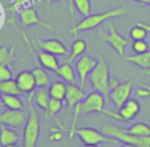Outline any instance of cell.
<instances>
[{"instance_id":"6da1fadb","label":"cell","mask_w":150,"mask_h":147,"mask_svg":"<svg viewBox=\"0 0 150 147\" xmlns=\"http://www.w3.org/2000/svg\"><path fill=\"white\" fill-rule=\"evenodd\" d=\"M127 13V7L124 5L117 6L114 8H110L102 13H91L87 16H84L80 22L75 23V26L71 27L70 33L74 36H77L81 32H89L98 28L104 22L112 20L114 18H120Z\"/></svg>"},{"instance_id":"7a4b0ae2","label":"cell","mask_w":150,"mask_h":147,"mask_svg":"<svg viewBox=\"0 0 150 147\" xmlns=\"http://www.w3.org/2000/svg\"><path fill=\"white\" fill-rule=\"evenodd\" d=\"M33 94L34 92L29 93L27 96L28 102V118L23 127V136H22V145L23 147H36L40 133H41V125L39 114L36 112L34 102H33Z\"/></svg>"},{"instance_id":"3957f363","label":"cell","mask_w":150,"mask_h":147,"mask_svg":"<svg viewBox=\"0 0 150 147\" xmlns=\"http://www.w3.org/2000/svg\"><path fill=\"white\" fill-rule=\"evenodd\" d=\"M109 79H110V69L107 63V61L100 56L96 66L93 69V71L88 76V80L91 85V88L102 93L105 99H109L110 94V86H109Z\"/></svg>"},{"instance_id":"277c9868","label":"cell","mask_w":150,"mask_h":147,"mask_svg":"<svg viewBox=\"0 0 150 147\" xmlns=\"http://www.w3.org/2000/svg\"><path fill=\"white\" fill-rule=\"evenodd\" d=\"M97 34H98L100 38L103 42L108 43L121 57H123L125 55V47L131 44L130 40H128L127 37H124L122 34H120L117 32L116 26L111 20L107 21L105 26L102 27Z\"/></svg>"},{"instance_id":"5b68a950","label":"cell","mask_w":150,"mask_h":147,"mask_svg":"<svg viewBox=\"0 0 150 147\" xmlns=\"http://www.w3.org/2000/svg\"><path fill=\"white\" fill-rule=\"evenodd\" d=\"M101 131L117 139L120 142H127V144H134L138 147H150V135L149 136H139L134 135L128 132H125L122 127L116 126L114 124H104L101 128Z\"/></svg>"},{"instance_id":"8992f818","label":"cell","mask_w":150,"mask_h":147,"mask_svg":"<svg viewBox=\"0 0 150 147\" xmlns=\"http://www.w3.org/2000/svg\"><path fill=\"white\" fill-rule=\"evenodd\" d=\"M76 135L82 141V144H93V145H100V144H114L118 145L120 141L115 138H111L107 134H104L102 131H98L94 127L83 126L79 127L76 130Z\"/></svg>"},{"instance_id":"52a82bcc","label":"cell","mask_w":150,"mask_h":147,"mask_svg":"<svg viewBox=\"0 0 150 147\" xmlns=\"http://www.w3.org/2000/svg\"><path fill=\"white\" fill-rule=\"evenodd\" d=\"M18 19H19V26L21 28H27L34 24H39L41 27H43L47 30H52L53 26L48 22H46L45 20H42L39 16V13L36 10L35 7L33 6H25L21 9H19L18 12Z\"/></svg>"},{"instance_id":"ba28073f","label":"cell","mask_w":150,"mask_h":147,"mask_svg":"<svg viewBox=\"0 0 150 147\" xmlns=\"http://www.w3.org/2000/svg\"><path fill=\"white\" fill-rule=\"evenodd\" d=\"M105 100L107 99L102 93H100V92H97L95 90L91 91L81 102V113H83V114L101 113V114L104 116Z\"/></svg>"},{"instance_id":"9c48e42d","label":"cell","mask_w":150,"mask_h":147,"mask_svg":"<svg viewBox=\"0 0 150 147\" xmlns=\"http://www.w3.org/2000/svg\"><path fill=\"white\" fill-rule=\"evenodd\" d=\"M97 61L98 60L96 57H93L91 55H88V54H84V55L80 56L75 61V71H76V75H77V80H79L77 84L82 89H84L88 76L93 71V69L96 66Z\"/></svg>"},{"instance_id":"30bf717a","label":"cell","mask_w":150,"mask_h":147,"mask_svg":"<svg viewBox=\"0 0 150 147\" xmlns=\"http://www.w3.org/2000/svg\"><path fill=\"white\" fill-rule=\"evenodd\" d=\"M28 118V111L22 110H5L0 112V124L12 128L25 126Z\"/></svg>"},{"instance_id":"8fae6325","label":"cell","mask_w":150,"mask_h":147,"mask_svg":"<svg viewBox=\"0 0 150 147\" xmlns=\"http://www.w3.org/2000/svg\"><path fill=\"white\" fill-rule=\"evenodd\" d=\"M132 89H134V80L128 79L125 82H121L120 85H117L115 89L110 91L109 99L112 102L116 108H120L122 105H124L125 102L131 97Z\"/></svg>"},{"instance_id":"7c38bea8","label":"cell","mask_w":150,"mask_h":147,"mask_svg":"<svg viewBox=\"0 0 150 147\" xmlns=\"http://www.w3.org/2000/svg\"><path fill=\"white\" fill-rule=\"evenodd\" d=\"M33 46L34 48H39L42 50H46L48 52H52L56 56H67L69 54L68 49L61 42L59 38H40L35 37L33 40Z\"/></svg>"},{"instance_id":"4fadbf2b","label":"cell","mask_w":150,"mask_h":147,"mask_svg":"<svg viewBox=\"0 0 150 147\" xmlns=\"http://www.w3.org/2000/svg\"><path fill=\"white\" fill-rule=\"evenodd\" d=\"M87 94L84 93V89H82L77 83H71V84H67V93H66V105H67V112H68V117L70 116L71 111L74 110V107L80 104L84 97Z\"/></svg>"},{"instance_id":"5bb4252c","label":"cell","mask_w":150,"mask_h":147,"mask_svg":"<svg viewBox=\"0 0 150 147\" xmlns=\"http://www.w3.org/2000/svg\"><path fill=\"white\" fill-rule=\"evenodd\" d=\"M15 82L22 94H29L35 91L36 83L32 70H21L15 76Z\"/></svg>"},{"instance_id":"9a60e30c","label":"cell","mask_w":150,"mask_h":147,"mask_svg":"<svg viewBox=\"0 0 150 147\" xmlns=\"http://www.w3.org/2000/svg\"><path fill=\"white\" fill-rule=\"evenodd\" d=\"M34 49L36 54V62L39 63L40 66H42L47 71H55L59 68L60 61L56 55L48 52L46 50L39 49V48H34Z\"/></svg>"},{"instance_id":"2e32d148","label":"cell","mask_w":150,"mask_h":147,"mask_svg":"<svg viewBox=\"0 0 150 147\" xmlns=\"http://www.w3.org/2000/svg\"><path fill=\"white\" fill-rule=\"evenodd\" d=\"M63 82H66L67 84H71V83H79L77 80V75L76 71L74 69V66L71 65V63L68 62H63L62 64L59 65V68L54 71Z\"/></svg>"},{"instance_id":"e0dca14e","label":"cell","mask_w":150,"mask_h":147,"mask_svg":"<svg viewBox=\"0 0 150 147\" xmlns=\"http://www.w3.org/2000/svg\"><path fill=\"white\" fill-rule=\"evenodd\" d=\"M87 48H88L87 42L83 38H75L70 44L69 54H68V56L64 61L68 62V63H74L80 56L86 54Z\"/></svg>"},{"instance_id":"ac0fdd59","label":"cell","mask_w":150,"mask_h":147,"mask_svg":"<svg viewBox=\"0 0 150 147\" xmlns=\"http://www.w3.org/2000/svg\"><path fill=\"white\" fill-rule=\"evenodd\" d=\"M123 60L132 63L137 68L144 70V69H150V49L142 52V54H131L128 56H123Z\"/></svg>"},{"instance_id":"d6986e66","label":"cell","mask_w":150,"mask_h":147,"mask_svg":"<svg viewBox=\"0 0 150 147\" xmlns=\"http://www.w3.org/2000/svg\"><path fill=\"white\" fill-rule=\"evenodd\" d=\"M21 136L18 132H15L12 127L0 124V145L6 146L9 144H16L20 141Z\"/></svg>"},{"instance_id":"ffe728a7","label":"cell","mask_w":150,"mask_h":147,"mask_svg":"<svg viewBox=\"0 0 150 147\" xmlns=\"http://www.w3.org/2000/svg\"><path fill=\"white\" fill-rule=\"evenodd\" d=\"M50 100V96H49V91H48V86H43V88H38L34 91L33 94V102L34 105L36 107H39L40 110L45 111L48 106V103Z\"/></svg>"},{"instance_id":"44dd1931","label":"cell","mask_w":150,"mask_h":147,"mask_svg":"<svg viewBox=\"0 0 150 147\" xmlns=\"http://www.w3.org/2000/svg\"><path fill=\"white\" fill-rule=\"evenodd\" d=\"M48 91H49L50 98L64 100L66 93H67V84L63 80H54L49 84Z\"/></svg>"},{"instance_id":"7402d4cb","label":"cell","mask_w":150,"mask_h":147,"mask_svg":"<svg viewBox=\"0 0 150 147\" xmlns=\"http://www.w3.org/2000/svg\"><path fill=\"white\" fill-rule=\"evenodd\" d=\"M63 106H64L63 100L50 98L48 106L45 110V119H54L55 117H57V113H60L62 111Z\"/></svg>"},{"instance_id":"603a6c76","label":"cell","mask_w":150,"mask_h":147,"mask_svg":"<svg viewBox=\"0 0 150 147\" xmlns=\"http://www.w3.org/2000/svg\"><path fill=\"white\" fill-rule=\"evenodd\" d=\"M34 78H35V83H36V88H43V86H49L50 84V77L47 72L46 69H43L42 66H35L32 70Z\"/></svg>"},{"instance_id":"cb8c5ba5","label":"cell","mask_w":150,"mask_h":147,"mask_svg":"<svg viewBox=\"0 0 150 147\" xmlns=\"http://www.w3.org/2000/svg\"><path fill=\"white\" fill-rule=\"evenodd\" d=\"M1 104L6 108H9V110H22L23 108L22 100L16 94H5V93H2Z\"/></svg>"},{"instance_id":"d4e9b609","label":"cell","mask_w":150,"mask_h":147,"mask_svg":"<svg viewBox=\"0 0 150 147\" xmlns=\"http://www.w3.org/2000/svg\"><path fill=\"white\" fill-rule=\"evenodd\" d=\"M122 128L125 132L134 134V135H139V136H149L150 135V126L143 121H137L129 127H122Z\"/></svg>"},{"instance_id":"484cf974","label":"cell","mask_w":150,"mask_h":147,"mask_svg":"<svg viewBox=\"0 0 150 147\" xmlns=\"http://www.w3.org/2000/svg\"><path fill=\"white\" fill-rule=\"evenodd\" d=\"M14 52H15V47H11L8 48L6 44L0 46V65L1 64H7V65H12L13 61L15 60L14 57Z\"/></svg>"},{"instance_id":"4316f807","label":"cell","mask_w":150,"mask_h":147,"mask_svg":"<svg viewBox=\"0 0 150 147\" xmlns=\"http://www.w3.org/2000/svg\"><path fill=\"white\" fill-rule=\"evenodd\" d=\"M0 91H1V93H5V94H16V96L22 94L15 79H13V78L8 79V80L0 82Z\"/></svg>"},{"instance_id":"83f0119b","label":"cell","mask_w":150,"mask_h":147,"mask_svg":"<svg viewBox=\"0 0 150 147\" xmlns=\"http://www.w3.org/2000/svg\"><path fill=\"white\" fill-rule=\"evenodd\" d=\"M75 10L81 15V16H87L91 14L93 10V4L91 0H73Z\"/></svg>"},{"instance_id":"f1b7e54d","label":"cell","mask_w":150,"mask_h":147,"mask_svg":"<svg viewBox=\"0 0 150 147\" xmlns=\"http://www.w3.org/2000/svg\"><path fill=\"white\" fill-rule=\"evenodd\" d=\"M71 113H73V117H71V120H70V125L68 127V139L69 140H71L76 135V130H77L76 125H77V121H79V117L81 114V103L77 104L74 107Z\"/></svg>"},{"instance_id":"f546056e","label":"cell","mask_w":150,"mask_h":147,"mask_svg":"<svg viewBox=\"0 0 150 147\" xmlns=\"http://www.w3.org/2000/svg\"><path fill=\"white\" fill-rule=\"evenodd\" d=\"M148 36V32L141 27L139 24H136V26H132L129 30V37L132 40V41H136V40H145Z\"/></svg>"},{"instance_id":"4dcf8cb0","label":"cell","mask_w":150,"mask_h":147,"mask_svg":"<svg viewBox=\"0 0 150 147\" xmlns=\"http://www.w3.org/2000/svg\"><path fill=\"white\" fill-rule=\"evenodd\" d=\"M130 47H131V50L134 51V54H142V52H144V51L150 49V46H149V43L145 40L132 41Z\"/></svg>"},{"instance_id":"1f68e13d","label":"cell","mask_w":150,"mask_h":147,"mask_svg":"<svg viewBox=\"0 0 150 147\" xmlns=\"http://www.w3.org/2000/svg\"><path fill=\"white\" fill-rule=\"evenodd\" d=\"M117 112H118V114H120L122 121H131V120L137 116V114H136L131 108H129L125 104L122 105L120 108H117Z\"/></svg>"},{"instance_id":"d6a6232c","label":"cell","mask_w":150,"mask_h":147,"mask_svg":"<svg viewBox=\"0 0 150 147\" xmlns=\"http://www.w3.org/2000/svg\"><path fill=\"white\" fill-rule=\"evenodd\" d=\"M63 138H64V133H63V130L61 127H59L57 125L56 126H50V134L48 135L49 141L57 142V141L63 140Z\"/></svg>"},{"instance_id":"836d02e7","label":"cell","mask_w":150,"mask_h":147,"mask_svg":"<svg viewBox=\"0 0 150 147\" xmlns=\"http://www.w3.org/2000/svg\"><path fill=\"white\" fill-rule=\"evenodd\" d=\"M13 78V72L7 64H1L0 65V82L8 80Z\"/></svg>"},{"instance_id":"e575fe53","label":"cell","mask_w":150,"mask_h":147,"mask_svg":"<svg viewBox=\"0 0 150 147\" xmlns=\"http://www.w3.org/2000/svg\"><path fill=\"white\" fill-rule=\"evenodd\" d=\"M30 1L32 0H13L12 5L8 7V9L12 13V16L11 18H14L15 12H19V9H21L22 7H25V5L28 4V2H30Z\"/></svg>"},{"instance_id":"d590c367","label":"cell","mask_w":150,"mask_h":147,"mask_svg":"<svg viewBox=\"0 0 150 147\" xmlns=\"http://www.w3.org/2000/svg\"><path fill=\"white\" fill-rule=\"evenodd\" d=\"M125 105L129 107V108H131L136 114H138L139 113V111H141V104H139V102L136 99V98H129L127 102H125Z\"/></svg>"},{"instance_id":"8d00e7d4","label":"cell","mask_w":150,"mask_h":147,"mask_svg":"<svg viewBox=\"0 0 150 147\" xmlns=\"http://www.w3.org/2000/svg\"><path fill=\"white\" fill-rule=\"evenodd\" d=\"M135 94L137 98H148L150 97V91L142 85H137L135 88Z\"/></svg>"},{"instance_id":"74e56055","label":"cell","mask_w":150,"mask_h":147,"mask_svg":"<svg viewBox=\"0 0 150 147\" xmlns=\"http://www.w3.org/2000/svg\"><path fill=\"white\" fill-rule=\"evenodd\" d=\"M67 7H68L69 15H70L71 24L75 26V7H74V2H73V0H67ZM73 26H71V27H73Z\"/></svg>"},{"instance_id":"f35d334b","label":"cell","mask_w":150,"mask_h":147,"mask_svg":"<svg viewBox=\"0 0 150 147\" xmlns=\"http://www.w3.org/2000/svg\"><path fill=\"white\" fill-rule=\"evenodd\" d=\"M121 84V80L117 78V77H114V76H110V79H109V86H110V90L115 89L117 85Z\"/></svg>"},{"instance_id":"ab89813d","label":"cell","mask_w":150,"mask_h":147,"mask_svg":"<svg viewBox=\"0 0 150 147\" xmlns=\"http://www.w3.org/2000/svg\"><path fill=\"white\" fill-rule=\"evenodd\" d=\"M137 24H139V26L143 27L148 33H150V24H149V23H145V22H137Z\"/></svg>"},{"instance_id":"60d3db41","label":"cell","mask_w":150,"mask_h":147,"mask_svg":"<svg viewBox=\"0 0 150 147\" xmlns=\"http://www.w3.org/2000/svg\"><path fill=\"white\" fill-rule=\"evenodd\" d=\"M45 1H46V4H47L48 6H49L53 1H59V2H61L63 6H67V0H45Z\"/></svg>"},{"instance_id":"b9f144b4","label":"cell","mask_w":150,"mask_h":147,"mask_svg":"<svg viewBox=\"0 0 150 147\" xmlns=\"http://www.w3.org/2000/svg\"><path fill=\"white\" fill-rule=\"evenodd\" d=\"M132 1H135L137 4H141V5H148V6H150V1L149 0H132Z\"/></svg>"},{"instance_id":"7bdbcfd3","label":"cell","mask_w":150,"mask_h":147,"mask_svg":"<svg viewBox=\"0 0 150 147\" xmlns=\"http://www.w3.org/2000/svg\"><path fill=\"white\" fill-rule=\"evenodd\" d=\"M120 147H138L137 145H134V144H127V142H122V145Z\"/></svg>"},{"instance_id":"ee69618b","label":"cell","mask_w":150,"mask_h":147,"mask_svg":"<svg viewBox=\"0 0 150 147\" xmlns=\"http://www.w3.org/2000/svg\"><path fill=\"white\" fill-rule=\"evenodd\" d=\"M80 147H100L98 145H93V144H82Z\"/></svg>"},{"instance_id":"f6af8a7d","label":"cell","mask_w":150,"mask_h":147,"mask_svg":"<svg viewBox=\"0 0 150 147\" xmlns=\"http://www.w3.org/2000/svg\"><path fill=\"white\" fill-rule=\"evenodd\" d=\"M141 75H146V76H150V69H144V70H141Z\"/></svg>"},{"instance_id":"bcb514c9","label":"cell","mask_w":150,"mask_h":147,"mask_svg":"<svg viewBox=\"0 0 150 147\" xmlns=\"http://www.w3.org/2000/svg\"><path fill=\"white\" fill-rule=\"evenodd\" d=\"M138 85H142V86H144L145 89H148V90L150 91V85H149V84H146V83H142V82H138Z\"/></svg>"},{"instance_id":"7dc6e473","label":"cell","mask_w":150,"mask_h":147,"mask_svg":"<svg viewBox=\"0 0 150 147\" xmlns=\"http://www.w3.org/2000/svg\"><path fill=\"white\" fill-rule=\"evenodd\" d=\"M2 147H19L16 144H9V145H6V146H2Z\"/></svg>"},{"instance_id":"c3c4849f","label":"cell","mask_w":150,"mask_h":147,"mask_svg":"<svg viewBox=\"0 0 150 147\" xmlns=\"http://www.w3.org/2000/svg\"><path fill=\"white\" fill-rule=\"evenodd\" d=\"M1 97H2V93H1V91H0V103H1Z\"/></svg>"},{"instance_id":"681fc988","label":"cell","mask_w":150,"mask_h":147,"mask_svg":"<svg viewBox=\"0 0 150 147\" xmlns=\"http://www.w3.org/2000/svg\"><path fill=\"white\" fill-rule=\"evenodd\" d=\"M149 1H150V0H149Z\"/></svg>"}]
</instances>
